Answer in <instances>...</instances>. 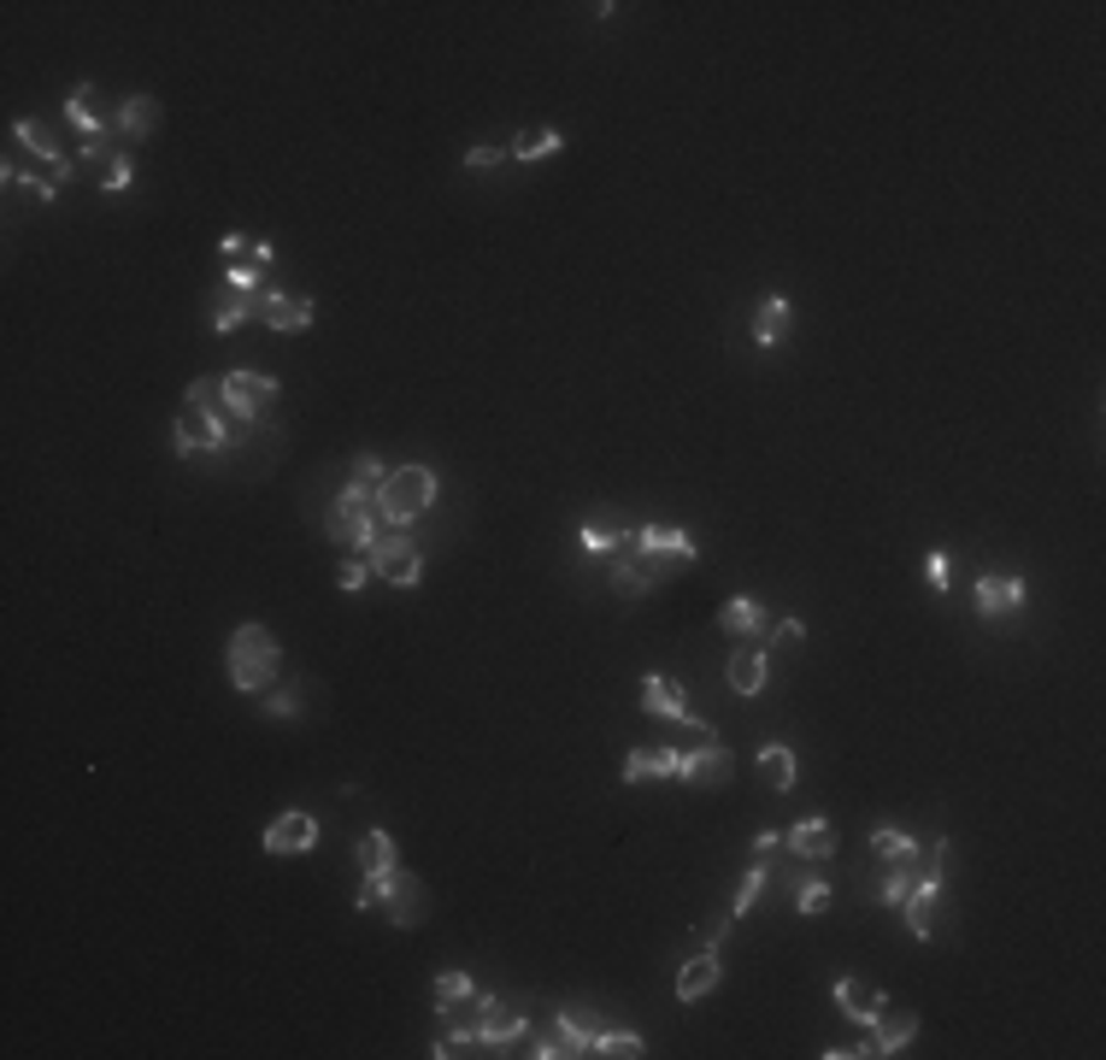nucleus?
Masks as SVG:
<instances>
[{"instance_id": "nucleus-1", "label": "nucleus", "mask_w": 1106, "mask_h": 1060, "mask_svg": "<svg viewBox=\"0 0 1106 1060\" xmlns=\"http://www.w3.org/2000/svg\"><path fill=\"white\" fill-rule=\"evenodd\" d=\"M224 660H230V683L241 696H259L277 683V660H283V648H277V637L266 625H236L230 630V648H224Z\"/></svg>"}, {"instance_id": "nucleus-2", "label": "nucleus", "mask_w": 1106, "mask_h": 1060, "mask_svg": "<svg viewBox=\"0 0 1106 1060\" xmlns=\"http://www.w3.org/2000/svg\"><path fill=\"white\" fill-rule=\"evenodd\" d=\"M430 501H436V472L430 466H401V472H389V483L378 490V513L389 518V525H412L418 513H430Z\"/></svg>"}, {"instance_id": "nucleus-3", "label": "nucleus", "mask_w": 1106, "mask_h": 1060, "mask_svg": "<svg viewBox=\"0 0 1106 1060\" xmlns=\"http://www.w3.org/2000/svg\"><path fill=\"white\" fill-rule=\"evenodd\" d=\"M324 536L330 543H342V548H371L378 543V518H371V495H360V490H342V501L330 507V518H324Z\"/></svg>"}, {"instance_id": "nucleus-4", "label": "nucleus", "mask_w": 1106, "mask_h": 1060, "mask_svg": "<svg viewBox=\"0 0 1106 1060\" xmlns=\"http://www.w3.org/2000/svg\"><path fill=\"white\" fill-rule=\"evenodd\" d=\"M224 442H230V424H224V413L183 401L177 431H172V454H177V460H189V454H200V449H224Z\"/></svg>"}, {"instance_id": "nucleus-5", "label": "nucleus", "mask_w": 1106, "mask_h": 1060, "mask_svg": "<svg viewBox=\"0 0 1106 1060\" xmlns=\"http://www.w3.org/2000/svg\"><path fill=\"white\" fill-rule=\"evenodd\" d=\"M365 566L378 572V578L401 584V589H412V584L424 578V560H418V548H412V536H401V531L378 536V543L365 548Z\"/></svg>"}, {"instance_id": "nucleus-6", "label": "nucleus", "mask_w": 1106, "mask_h": 1060, "mask_svg": "<svg viewBox=\"0 0 1106 1060\" xmlns=\"http://www.w3.org/2000/svg\"><path fill=\"white\" fill-rule=\"evenodd\" d=\"M595 1037H601L595 1013H554V1026H548V1037H541L536 1060H577V1054H595Z\"/></svg>"}, {"instance_id": "nucleus-7", "label": "nucleus", "mask_w": 1106, "mask_h": 1060, "mask_svg": "<svg viewBox=\"0 0 1106 1060\" xmlns=\"http://www.w3.org/2000/svg\"><path fill=\"white\" fill-rule=\"evenodd\" d=\"M730 772H736V760H730L724 742H695V749H683V766H678V778H683V784H695V790L730 784Z\"/></svg>"}, {"instance_id": "nucleus-8", "label": "nucleus", "mask_w": 1106, "mask_h": 1060, "mask_svg": "<svg viewBox=\"0 0 1106 1060\" xmlns=\"http://www.w3.org/2000/svg\"><path fill=\"white\" fill-rule=\"evenodd\" d=\"M277 401V378H259V371H230L224 378V406L236 419H259Z\"/></svg>"}, {"instance_id": "nucleus-9", "label": "nucleus", "mask_w": 1106, "mask_h": 1060, "mask_svg": "<svg viewBox=\"0 0 1106 1060\" xmlns=\"http://www.w3.org/2000/svg\"><path fill=\"white\" fill-rule=\"evenodd\" d=\"M307 848H318V820L312 813H301V807L277 813L271 831H266V854H307Z\"/></svg>"}, {"instance_id": "nucleus-10", "label": "nucleus", "mask_w": 1106, "mask_h": 1060, "mask_svg": "<svg viewBox=\"0 0 1106 1060\" xmlns=\"http://www.w3.org/2000/svg\"><path fill=\"white\" fill-rule=\"evenodd\" d=\"M642 707H648V719L689 724V696H683V683L665 678V672H648V678H642Z\"/></svg>"}, {"instance_id": "nucleus-11", "label": "nucleus", "mask_w": 1106, "mask_h": 1060, "mask_svg": "<svg viewBox=\"0 0 1106 1060\" xmlns=\"http://www.w3.org/2000/svg\"><path fill=\"white\" fill-rule=\"evenodd\" d=\"M630 548L635 554H671V560H695V536L689 531H678V525H642V531H630Z\"/></svg>"}, {"instance_id": "nucleus-12", "label": "nucleus", "mask_w": 1106, "mask_h": 1060, "mask_svg": "<svg viewBox=\"0 0 1106 1060\" xmlns=\"http://www.w3.org/2000/svg\"><path fill=\"white\" fill-rule=\"evenodd\" d=\"M871 1054H901L907 1043H912V1031H918V1013L912 1008H883L871 1019Z\"/></svg>"}, {"instance_id": "nucleus-13", "label": "nucleus", "mask_w": 1106, "mask_h": 1060, "mask_svg": "<svg viewBox=\"0 0 1106 1060\" xmlns=\"http://www.w3.org/2000/svg\"><path fill=\"white\" fill-rule=\"evenodd\" d=\"M477 1037L483 1043H513V1037H524V1008H513V1001H500V996H483Z\"/></svg>"}, {"instance_id": "nucleus-14", "label": "nucleus", "mask_w": 1106, "mask_h": 1060, "mask_svg": "<svg viewBox=\"0 0 1106 1060\" xmlns=\"http://www.w3.org/2000/svg\"><path fill=\"white\" fill-rule=\"evenodd\" d=\"M383 902H389V919H395V925H418L424 919V884L406 878V872H389Z\"/></svg>"}, {"instance_id": "nucleus-15", "label": "nucleus", "mask_w": 1106, "mask_h": 1060, "mask_svg": "<svg viewBox=\"0 0 1106 1060\" xmlns=\"http://www.w3.org/2000/svg\"><path fill=\"white\" fill-rule=\"evenodd\" d=\"M1024 607V578H1012V572H989V578H978V613H989V619H1001V613Z\"/></svg>"}, {"instance_id": "nucleus-16", "label": "nucleus", "mask_w": 1106, "mask_h": 1060, "mask_svg": "<svg viewBox=\"0 0 1106 1060\" xmlns=\"http://www.w3.org/2000/svg\"><path fill=\"white\" fill-rule=\"evenodd\" d=\"M836 1001H841V1013H848V1019H859V1026H871V1019L889 1008L883 990L866 984V978H836Z\"/></svg>"}, {"instance_id": "nucleus-17", "label": "nucleus", "mask_w": 1106, "mask_h": 1060, "mask_svg": "<svg viewBox=\"0 0 1106 1060\" xmlns=\"http://www.w3.org/2000/svg\"><path fill=\"white\" fill-rule=\"evenodd\" d=\"M683 749H630L624 754V784H648V778H678Z\"/></svg>"}, {"instance_id": "nucleus-18", "label": "nucleus", "mask_w": 1106, "mask_h": 1060, "mask_svg": "<svg viewBox=\"0 0 1106 1060\" xmlns=\"http://www.w3.org/2000/svg\"><path fill=\"white\" fill-rule=\"evenodd\" d=\"M259 325L266 330H307L312 325V307L301 301V295H259Z\"/></svg>"}, {"instance_id": "nucleus-19", "label": "nucleus", "mask_w": 1106, "mask_h": 1060, "mask_svg": "<svg viewBox=\"0 0 1106 1060\" xmlns=\"http://www.w3.org/2000/svg\"><path fill=\"white\" fill-rule=\"evenodd\" d=\"M653 584H660V566H653V554H624V560L612 566V589L624 595V601H635V595H648Z\"/></svg>"}, {"instance_id": "nucleus-20", "label": "nucleus", "mask_w": 1106, "mask_h": 1060, "mask_svg": "<svg viewBox=\"0 0 1106 1060\" xmlns=\"http://www.w3.org/2000/svg\"><path fill=\"white\" fill-rule=\"evenodd\" d=\"M712 990H719V955H712V948H701V955H689L683 972H678V1001H701V996H712Z\"/></svg>"}, {"instance_id": "nucleus-21", "label": "nucleus", "mask_w": 1106, "mask_h": 1060, "mask_svg": "<svg viewBox=\"0 0 1106 1060\" xmlns=\"http://www.w3.org/2000/svg\"><path fill=\"white\" fill-rule=\"evenodd\" d=\"M789 330H795L789 295H772V301H759V312H754V342H759V348H777Z\"/></svg>"}, {"instance_id": "nucleus-22", "label": "nucleus", "mask_w": 1106, "mask_h": 1060, "mask_svg": "<svg viewBox=\"0 0 1106 1060\" xmlns=\"http://www.w3.org/2000/svg\"><path fill=\"white\" fill-rule=\"evenodd\" d=\"M783 848L800 854V861H830V854H836V831L824 825V820H806V825H795L789 836H783Z\"/></svg>"}, {"instance_id": "nucleus-23", "label": "nucleus", "mask_w": 1106, "mask_h": 1060, "mask_svg": "<svg viewBox=\"0 0 1106 1060\" xmlns=\"http://www.w3.org/2000/svg\"><path fill=\"white\" fill-rule=\"evenodd\" d=\"M719 630L724 637H754V630H765V607L754 601V595H736V601H724L719 607Z\"/></svg>"}, {"instance_id": "nucleus-24", "label": "nucleus", "mask_w": 1106, "mask_h": 1060, "mask_svg": "<svg viewBox=\"0 0 1106 1060\" xmlns=\"http://www.w3.org/2000/svg\"><path fill=\"white\" fill-rule=\"evenodd\" d=\"M12 142H18V147H30V154L42 159V165L71 159L65 147H60V136H53V124H42V119H18V124H12Z\"/></svg>"}, {"instance_id": "nucleus-25", "label": "nucleus", "mask_w": 1106, "mask_h": 1060, "mask_svg": "<svg viewBox=\"0 0 1106 1060\" xmlns=\"http://www.w3.org/2000/svg\"><path fill=\"white\" fill-rule=\"evenodd\" d=\"M724 672H730V690L736 696H759L765 690V648H736Z\"/></svg>"}, {"instance_id": "nucleus-26", "label": "nucleus", "mask_w": 1106, "mask_h": 1060, "mask_svg": "<svg viewBox=\"0 0 1106 1060\" xmlns=\"http://www.w3.org/2000/svg\"><path fill=\"white\" fill-rule=\"evenodd\" d=\"M65 119L83 130V142H106V119L95 113V89H71V101H65Z\"/></svg>"}, {"instance_id": "nucleus-27", "label": "nucleus", "mask_w": 1106, "mask_h": 1060, "mask_svg": "<svg viewBox=\"0 0 1106 1060\" xmlns=\"http://www.w3.org/2000/svg\"><path fill=\"white\" fill-rule=\"evenodd\" d=\"M353 854H360L365 878H378V872H395V836H389V831H365Z\"/></svg>"}, {"instance_id": "nucleus-28", "label": "nucleus", "mask_w": 1106, "mask_h": 1060, "mask_svg": "<svg viewBox=\"0 0 1106 1060\" xmlns=\"http://www.w3.org/2000/svg\"><path fill=\"white\" fill-rule=\"evenodd\" d=\"M871 854H877V861H918V854H924V848H918V836H907V831H895V825H877L871 831Z\"/></svg>"}, {"instance_id": "nucleus-29", "label": "nucleus", "mask_w": 1106, "mask_h": 1060, "mask_svg": "<svg viewBox=\"0 0 1106 1060\" xmlns=\"http://www.w3.org/2000/svg\"><path fill=\"white\" fill-rule=\"evenodd\" d=\"M559 154V130L554 124H524L518 142H513V159H548Z\"/></svg>"}, {"instance_id": "nucleus-30", "label": "nucleus", "mask_w": 1106, "mask_h": 1060, "mask_svg": "<svg viewBox=\"0 0 1106 1060\" xmlns=\"http://www.w3.org/2000/svg\"><path fill=\"white\" fill-rule=\"evenodd\" d=\"M154 124H159V101L154 95H130L124 101V113H118L124 136H154Z\"/></svg>"}, {"instance_id": "nucleus-31", "label": "nucleus", "mask_w": 1106, "mask_h": 1060, "mask_svg": "<svg viewBox=\"0 0 1106 1060\" xmlns=\"http://www.w3.org/2000/svg\"><path fill=\"white\" fill-rule=\"evenodd\" d=\"M248 319H259V295H224L218 301V312H213V330H241Z\"/></svg>"}, {"instance_id": "nucleus-32", "label": "nucleus", "mask_w": 1106, "mask_h": 1060, "mask_svg": "<svg viewBox=\"0 0 1106 1060\" xmlns=\"http://www.w3.org/2000/svg\"><path fill=\"white\" fill-rule=\"evenodd\" d=\"M759 778L772 790H789L795 784V754L783 749V742H772V749H759Z\"/></svg>"}, {"instance_id": "nucleus-33", "label": "nucleus", "mask_w": 1106, "mask_h": 1060, "mask_svg": "<svg viewBox=\"0 0 1106 1060\" xmlns=\"http://www.w3.org/2000/svg\"><path fill=\"white\" fill-rule=\"evenodd\" d=\"M918 866H924V854H918V861H895V866H889V878H883V902H889V907H901V902L912 896Z\"/></svg>"}, {"instance_id": "nucleus-34", "label": "nucleus", "mask_w": 1106, "mask_h": 1060, "mask_svg": "<svg viewBox=\"0 0 1106 1060\" xmlns=\"http://www.w3.org/2000/svg\"><path fill=\"white\" fill-rule=\"evenodd\" d=\"M95 177H101V189L118 195V189H130V183H136V165H130V154H118V147H112V154L95 165Z\"/></svg>"}, {"instance_id": "nucleus-35", "label": "nucleus", "mask_w": 1106, "mask_h": 1060, "mask_svg": "<svg viewBox=\"0 0 1106 1060\" xmlns=\"http://www.w3.org/2000/svg\"><path fill=\"white\" fill-rule=\"evenodd\" d=\"M765 878H772V866H765V854H759V861H754V866H747V878L736 884V902H730V914H736V919H742V914H747V907H754V902H759V889H765Z\"/></svg>"}, {"instance_id": "nucleus-36", "label": "nucleus", "mask_w": 1106, "mask_h": 1060, "mask_svg": "<svg viewBox=\"0 0 1106 1060\" xmlns=\"http://www.w3.org/2000/svg\"><path fill=\"white\" fill-rule=\"evenodd\" d=\"M383 483H389V472H383V460H378V454H360V460H353V483H348V490L378 495Z\"/></svg>"}, {"instance_id": "nucleus-37", "label": "nucleus", "mask_w": 1106, "mask_h": 1060, "mask_svg": "<svg viewBox=\"0 0 1106 1060\" xmlns=\"http://www.w3.org/2000/svg\"><path fill=\"white\" fill-rule=\"evenodd\" d=\"M577 536H583V548H589V554H607V548H618V543H624L612 518H583V531H577Z\"/></svg>"}, {"instance_id": "nucleus-38", "label": "nucleus", "mask_w": 1106, "mask_h": 1060, "mask_svg": "<svg viewBox=\"0 0 1106 1060\" xmlns=\"http://www.w3.org/2000/svg\"><path fill=\"white\" fill-rule=\"evenodd\" d=\"M595 1054H612V1060L642 1054V1037H635V1031H601V1037H595Z\"/></svg>"}, {"instance_id": "nucleus-39", "label": "nucleus", "mask_w": 1106, "mask_h": 1060, "mask_svg": "<svg viewBox=\"0 0 1106 1060\" xmlns=\"http://www.w3.org/2000/svg\"><path fill=\"white\" fill-rule=\"evenodd\" d=\"M465 996H472V978L465 972H442L436 978V1008H454V1001H465Z\"/></svg>"}, {"instance_id": "nucleus-40", "label": "nucleus", "mask_w": 1106, "mask_h": 1060, "mask_svg": "<svg viewBox=\"0 0 1106 1060\" xmlns=\"http://www.w3.org/2000/svg\"><path fill=\"white\" fill-rule=\"evenodd\" d=\"M824 902H830L824 878H800V889H795V907H800V914H824Z\"/></svg>"}, {"instance_id": "nucleus-41", "label": "nucleus", "mask_w": 1106, "mask_h": 1060, "mask_svg": "<svg viewBox=\"0 0 1106 1060\" xmlns=\"http://www.w3.org/2000/svg\"><path fill=\"white\" fill-rule=\"evenodd\" d=\"M800 637H806L800 619H765V642H772V648H789V642H800Z\"/></svg>"}, {"instance_id": "nucleus-42", "label": "nucleus", "mask_w": 1106, "mask_h": 1060, "mask_svg": "<svg viewBox=\"0 0 1106 1060\" xmlns=\"http://www.w3.org/2000/svg\"><path fill=\"white\" fill-rule=\"evenodd\" d=\"M901 907H907V925H912V937H924V943H930V932H936V919H930V902H924V896H907Z\"/></svg>"}, {"instance_id": "nucleus-43", "label": "nucleus", "mask_w": 1106, "mask_h": 1060, "mask_svg": "<svg viewBox=\"0 0 1106 1060\" xmlns=\"http://www.w3.org/2000/svg\"><path fill=\"white\" fill-rule=\"evenodd\" d=\"M924 578H930L936 595H942V589L953 584V578H948V554H942V548H930V554H924Z\"/></svg>"}, {"instance_id": "nucleus-44", "label": "nucleus", "mask_w": 1106, "mask_h": 1060, "mask_svg": "<svg viewBox=\"0 0 1106 1060\" xmlns=\"http://www.w3.org/2000/svg\"><path fill=\"white\" fill-rule=\"evenodd\" d=\"M218 395H224L218 378H195V383H189V401H195V406H213V413H218Z\"/></svg>"}, {"instance_id": "nucleus-45", "label": "nucleus", "mask_w": 1106, "mask_h": 1060, "mask_svg": "<svg viewBox=\"0 0 1106 1060\" xmlns=\"http://www.w3.org/2000/svg\"><path fill=\"white\" fill-rule=\"evenodd\" d=\"M230 289H241V295H259V266H236V271H230Z\"/></svg>"}, {"instance_id": "nucleus-46", "label": "nucleus", "mask_w": 1106, "mask_h": 1060, "mask_svg": "<svg viewBox=\"0 0 1106 1060\" xmlns=\"http://www.w3.org/2000/svg\"><path fill=\"white\" fill-rule=\"evenodd\" d=\"M335 584H342L348 595H353V589H365V560H348V566H342V578H335Z\"/></svg>"}, {"instance_id": "nucleus-47", "label": "nucleus", "mask_w": 1106, "mask_h": 1060, "mask_svg": "<svg viewBox=\"0 0 1106 1060\" xmlns=\"http://www.w3.org/2000/svg\"><path fill=\"white\" fill-rule=\"evenodd\" d=\"M266 713H277V719H294V690H277V696L266 701Z\"/></svg>"}, {"instance_id": "nucleus-48", "label": "nucleus", "mask_w": 1106, "mask_h": 1060, "mask_svg": "<svg viewBox=\"0 0 1106 1060\" xmlns=\"http://www.w3.org/2000/svg\"><path fill=\"white\" fill-rule=\"evenodd\" d=\"M495 159H506L500 147H472V154H465V165H472V172H483V165H495Z\"/></svg>"}, {"instance_id": "nucleus-49", "label": "nucleus", "mask_w": 1106, "mask_h": 1060, "mask_svg": "<svg viewBox=\"0 0 1106 1060\" xmlns=\"http://www.w3.org/2000/svg\"><path fill=\"white\" fill-rule=\"evenodd\" d=\"M218 248H224V259H236V254H254V241L230 230V236H224V241H218Z\"/></svg>"}, {"instance_id": "nucleus-50", "label": "nucleus", "mask_w": 1106, "mask_h": 1060, "mask_svg": "<svg viewBox=\"0 0 1106 1060\" xmlns=\"http://www.w3.org/2000/svg\"><path fill=\"white\" fill-rule=\"evenodd\" d=\"M772 848H783V831H759L754 836V854H772Z\"/></svg>"}]
</instances>
